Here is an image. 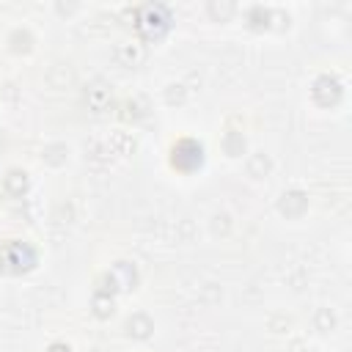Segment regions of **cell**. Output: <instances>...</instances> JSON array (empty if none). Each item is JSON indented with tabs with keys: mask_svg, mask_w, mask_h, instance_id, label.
Instances as JSON below:
<instances>
[{
	"mask_svg": "<svg viewBox=\"0 0 352 352\" xmlns=\"http://www.w3.org/2000/svg\"><path fill=\"white\" fill-rule=\"evenodd\" d=\"M138 28H140V33L146 38H160L165 33V28H168V11L162 6H143Z\"/></svg>",
	"mask_w": 352,
	"mask_h": 352,
	"instance_id": "obj_1",
	"label": "cell"
},
{
	"mask_svg": "<svg viewBox=\"0 0 352 352\" xmlns=\"http://www.w3.org/2000/svg\"><path fill=\"white\" fill-rule=\"evenodd\" d=\"M0 258H3L6 270H11V272H22V270H30V267H33V261H36L33 250H30L28 245H22V242H11V245H6Z\"/></svg>",
	"mask_w": 352,
	"mask_h": 352,
	"instance_id": "obj_2",
	"label": "cell"
},
{
	"mask_svg": "<svg viewBox=\"0 0 352 352\" xmlns=\"http://www.w3.org/2000/svg\"><path fill=\"white\" fill-rule=\"evenodd\" d=\"M201 154H204V148L195 140H182L173 146V165L182 170H192L195 165H201V160H204Z\"/></svg>",
	"mask_w": 352,
	"mask_h": 352,
	"instance_id": "obj_3",
	"label": "cell"
},
{
	"mask_svg": "<svg viewBox=\"0 0 352 352\" xmlns=\"http://www.w3.org/2000/svg\"><path fill=\"white\" fill-rule=\"evenodd\" d=\"M50 352H69V346H63V344H55V346H50Z\"/></svg>",
	"mask_w": 352,
	"mask_h": 352,
	"instance_id": "obj_4",
	"label": "cell"
}]
</instances>
